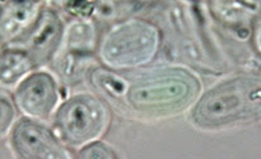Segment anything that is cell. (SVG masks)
<instances>
[{
  "label": "cell",
  "instance_id": "cell-6",
  "mask_svg": "<svg viewBox=\"0 0 261 159\" xmlns=\"http://www.w3.org/2000/svg\"><path fill=\"white\" fill-rule=\"evenodd\" d=\"M31 59L18 52H8L3 56V82H14L31 69Z\"/></svg>",
  "mask_w": 261,
  "mask_h": 159
},
{
  "label": "cell",
  "instance_id": "cell-4",
  "mask_svg": "<svg viewBox=\"0 0 261 159\" xmlns=\"http://www.w3.org/2000/svg\"><path fill=\"white\" fill-rule=\"evenodd\" d=\"M18 106L28 115L44 118L57 100L54 80L46 74H36L23 81L15 93Z\"/></svg>",
  "mask_w": 261,
  "mask_h": 159
},
{
  "label": "cell",
  "instance_id": "cell-2",
  "mask_svg": "<svg viewBox=\"0 0 261 159\" xmlns=\"http://www.w3.org/2000/svg\"><path fill=\"white\" fill-rule=\"evenodd\" d=\"M106 110L93 98H75L65 104L57 115L62 137L72 144H80L98 137L106 125Z\"/></svg>",
  "mask_w": 261,
  "mask_h": 159
},
{
  "label": "cell",
  "instance_id": "cell-3",
  "mask_svg": "<svg viewBox=\"0 0 261 159\" xmlns=\"http://www.w3.org/2000/svg\"><path fill=\"white\" fill-rule=\"evenodd\" d=\"M14 144L23 159H66L64 149L54 135L30 121L18 125L14 133Z\"/></svg>",
  "mask_w": 261,
  "mask_h": 159
},
{
  "label": "cell",
  "instance_id": "cell-1",
  "mask_svg": "<svg viewBox=\"0 0 261 159\" xmlns=\"http://www.w3.org/2000/svg\"><path fill=\"white\" fill-rule=\"evenodd\" d=\"M261 115V79L239 77L211 91L200 101L197 120L219 125Z\"/></svg>",
  "mask_w": 261,
  "mask_h": 159
},
{
  "label": "cell",
  "instance_id": "cell-5",
  "mask_svg": "<svg viewBox=\"0 0 261 159\" xmlns=\"http://www.w3.org/2000/svg\"><path fill=\"white\" fill-rule=\"evenodd\" d=\"M59 35V23L52 14L44 15V18L38 24V28L32 35L30 47L37 56L47 52L52 47L55 40Z\"/></svg>",
  "mask_w": 261,
  "mask_h": 159
}]
</instances>
